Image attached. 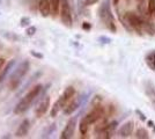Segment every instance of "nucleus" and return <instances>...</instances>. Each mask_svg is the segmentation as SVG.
Wrapping results in <instances>:
<instances>
[{
  "label": "nucleus",
  "instance_id": "nucleus-3",
  "mask_svg": "<svg viewBox=\"0 0 155 139\" xmlns=\"http://www.w3.org/2000/svg\"><path fill=\"white\" fill-rule=\"evenodd\" d=\"M29 68H30L29 60H23L12 71L11 75H9V82H8V86H9L11 91H15L20 86V84L22 82L23 78L26 77Z\"/></svg>",
  "mask_w": 155,
  "mask_h": 139
},
{
  "label": "nucleus",
  "instance_id": "nucleus-11",
  "mask_svg": "<svg viewBox=\"0 0 155 139\" xmlns=\"http://www.w3.org/2000/svg\"><path fill=\"white\" fill-rule=\"evenodd\" d=\"M38 12L43 18L50 16L52 13V6L50 0H39L38 1Z\"/></svg>",
  "mask_w": 155,
  "mask_h": 139
},
{
  "label": "nucleus",
  "instance_id": "nucleus-15",
  "mask_svg": "<svg viewBox=\"0 0 155 139\" xmlns=\"http://www.w3.org/2000/svg\"><path fill=\"white\" fill-rule=\"evenodd\" d=\"M145 93H146L148 100L150 101L153 108L155 109V87L152 82H149V81L145 82Z\"/></svg>",
  "mask_w": 155,
  "mask_h": 139
},
{
  "label": "nucleus",
  "instance_id": "nucleus-14",
  "mask_svg": "<svg viewBox=\"0 0 155 139\" xmlns=\"http://www.w3.org/2000/svg\"><path fill=\"white\" fill-rule=\"evenodd\" d=\"M30 121L29 119H25V121H22V123L19 125L18 127V130H16V132H15V136L18 137V138H22V137H26L28 132H29V130H30Z\"/></svg>",
  "mask_w": 155,
  "mask_h": 139
},
{
  "label": "nucleus",
  "instance_id": "nucleus-30",
  "mask_svg": "<svg viewBox=\"0 0 155 139\" xmlns=\"http://www.w3.org/2000/svg\"><path fill=\"white\" fill-rule=\"evenodd\" d=\"M148 125L150 126L152 129H154V130H155V124L153 123V122H152V121H148Z\"/></svg>",
  "mask_w": 155,
  "mask_h": 139
},
{
  "label": "nucleus",
  "instance_id": "nucleus-6",
  "mask_svg": "<svg viewBox=\"0 0 155 139\" xmlns=\"http://www.w3.org/2000/svg\"><path fill=\"white\" fill-rule=\"evenodd\" d=\"M60 20L65 27L71 28L73 26V16H72L71 6L68 0H61L60 5Z\"/></svg>",
  "mask_w": 155,
  "mask_h": 139
},
{
  "label": "nucleus",
  "instance_id": "nucleus-9",
  "mask_svg": "<svg viewBox=\"0 0 155 139\" xmlns=\"http://www.w3.org/2000/svg\"><path fill=\"white\" fill-rule=\"evenodd\" d=\"M75 127H77V117H73L71 118L67 124L65 125L64 130L61 131L60 134V138L61 139H71L73 137V134L75 132Z\"/></svg>",
  "mask_w": 155,
  "mask_h": 139
},
{
  "label": "nucleus",
  "instance_id": "nucleus-7",
  "mask_svg": "<svg viewBox=\"0 0 155 139\" xmlns=\"http://www.w3.org/2000/svg\"><path fill=\"white\" fill-rule=\"evenodd\" d=\"M125 22L129 25L131 29L136 30L138 34L142 33V19L140 16H138L137 14L129 12L125 14Z\"/></svg>",
  "mask_w": 155,
  "mask_h": 139
},
{
  "label": "nucleus",
  "instance_id": "nucleus-20",
  "mask_svg": "<svg viewBox=\"0 0 155 139\" xmlns=\"http://www.w3.org/2000/svg\"><path fill=\"white\" fill-rule=\"evenodd\" d=\"M148 13L155 16V0H148Z\"/></svg>",
  "mask_w": 155,
  "mask_h": 139
},
{
  "label": "nucleus",
  "instance_id": "nucleus-8",
  "mask_svg": "<svg viewBox=\"0 0 155 139\" xmlns=\"http://www.w3.org/2000/svg\"><path fill=\"white\" fill-rule=\"evenodd\" d=\"M50 101H51V99H50L49 95H44L42 99L39 100L37 106L35 108V115H36V117H42V116L45 115L46 111L50 108Z\"/></svg>",
  "mask_w": 155,
  "mask_h": 139
},
{
  "label": "nucleus",
  "instance_id": "nucleus-23",
  "mask_svg": "<svg viewBox=\"0 0 155 139\" xmlns=\"http://www.w3.org/2000/svg\"><path fill=\"white\" fill-rule=\"evenodd\" d=\"M1 34L2 35H5L6 37H8V38H11V40L13 41H19V36L18 35H15V34L13 33H8V31H1Z\"/></svg>",
  "mask_w": 155,
  "mask_h": 139
},
{
  "label": "nucleus",
  "instance_id": "nucleus-24",
  "mask_svg": "<svg viewBox=\"0 0 155 139\" xmlns=\"http://www.w3.org/2000/svg\"><path fill=\"white\" fill-rule=\"evenodd\" d=\"M31 23V21H30V19L28 18V16H23L21 20H20V26L21 27H27L29 26Z\"/></svg>",
  "mask_w": 155,
  "mask_h": 139
},
{
  "label": "nucleus",
  "instance_id": "nucleus-22",
  "mask_svg": "<svg viewBox=\"0 0 155 139\" xmlns=\"http://www.w3.org/2000/svg\"><path fill=\"white\" fill-rule=\"evenodd\" d=\"M36 31H37V28L35 26H31V27H28L26 29V34L27 36H29V37H31V36H34L35 34H36Z\"/></svg>",
  "mask_w": 155,
  "mask_h": 139
},
{
  "label": "nucleus",
  "instance_id": "nucleus-19",
  "mask_svg": "<svg viewBox=\"0 0 155 139\" xmlns=\"http://www.w3.org/2000/svg\"><path fill=\"white\" fill-rule=\"evenodd\" d=\"M149 136H148V132H147V130H145L143 127H140V129H138L136 132V138H139V139H147Z\"/></svg>",
  "mask_w": 155,
  "mask_h": 139
},
{
  "label": "nucleus",
  "instance_id": "nucleus-25",
  "mask_svg": "<svg viewBox=\"0 0 155 139\" xmlns=\"http://www.w3.org/2000/svg\"><path fill=\"white\" fill-rule=\"evenodd\" d=\"M38 1L39 0H30V9H32V12H36V9H38Z\"/></svg>",
  "mask_w": 155,
  "mask_h": 139
},
{
  "label": "nucleus",
  "instance_id": "nucleus-1",
  "mask_svg": "<svg viewBox=\"0 0 155 139\" xmlns=\"http://www.w3.org/2000/svg\"><path fill=\"white\" fill-rule=\"evenodd\" d=\"M43 92V86L42 85H36L32 88H30L26 95L20 100L18 102V104L14 108V114L15 115H22L25 114L31 107V104L36 101L37 98H39V95Z\"/></svg>",
  "mask_w": 155,
  "mask_h": 139
},
{
  "label": "nucleus",
  "instance_id": "nucleus-10",
  "mask_svg": "<svg viewBox=\"0 0 155 139\" xmlns=\"http://www.w3.org/2000/svg\"><path fill=\"white\" fill-rule=\"evenodd\" d=\"M84 96H79V98H75V99H72L71 101H70V103L65 107L64 110H63L64 115H66V116L72 115L75 110H78V109L80 108V106H81L82 102H84Z\"/></svg>",
  "mask_w": 155,
  "mask_h": 139
},
{
  "label": "nucleus",
  "instance_id": "nucleus-5",
  "mask_svg": "<svg viewBox=\"0 0 155 139\" xmlns=\"http://www.w3.org/2000/svg\"><path fill=\"white\" fill-rule=\"evenodd\" d=\"M74 95H75V89H74V87L68 86L64 92H63V94L59 96L58 100L53 103L51 110H50V116H51V117H56L61 110H64V108L70 103V101L74 98Z\"/></svg>",
  "mask_w": 155,
  "mask_h": 139
},
{
  "label": "nucleus",
  "instance_id": "nucleus-32",
  "mask_svg": "<svg viewBox=\"0 0 155 139\" xmlns=\"http://www.w3.org/2000/svg\"><path fill=\"white\" fill-rule=\"evenodd\" d=\"M1 4H2V0H0V5H1Z\"/></svg>",
  "mask_w": 155,
  "mask_h": 139
},
{
  "label": "nucleus",
  "instance_id": "nucleus-4",
  "mask_svg": "<svg viewBox=\"0 0 155 139\" xmlns=\"http://www.w3.org/2000/svg\"><path fill=\"white\" fill-rule=\"evenodd\" d=\"M98 16H100L101 21L103 22L104 26L107 27L111 33H116V21H115V16L111 11L109 0H103L101 2L100 8H98Z\"/></svg>",
  "mask_w": 155,
  "mask_h": 139
},
{
  "label": "nucleus",
  "instance_id": "nucleus-28",
  "mask_svg": "<svg viewBox=\"0 0 155 139\" xmlns=\"http://www.w3.org/2000/svg\"><path fill=\"white\" fill-rule=\"evenodd\" d=\"M5 63H6V59H5V58H0V71L4 68V66H5Z\"/></svg>",
  "mask_w": 155,
  "mask_h": 139
},
{
  "label": "nucleus",
  "instance_id": "nucleus-27",
  "mask_svg": "<svg viewBox=\"0 0 155 139\" xmlns=\"http://www.w3.org/2000/svg\"><path fill=\"white\" fill-rule=\"evenodd\" d=\"M136 114H138V115H139V118L141 119V121H143V122L146 121V116H145V115H143V114H142L139 109H137V110H136Z\"/></svg>",
  "mask_w": 155,
  "mask_h": 139
},
{
  "label": "nucleus",
  "instance_id": "nucleus-16",
  "mask_svg": "<svg viewBox=\"0 0 155 139\" xmlns=\"http://www.w3.org/2000/svg\"><path fill=\"white\" fill-rule=\"evenodd\" d=\"M142 19V33H146L153 36L155 35V26L154 23L150 20H148L147 18H141Z\"/></svg>",
  "mask_w": 155,
  "mask_h": 139
},
{
  "label": "nucleus",
  "instance_id": "nucleus-17",
  "mask_svg": "<svg viewBox=\"0 0 155 139\" xmlns=\"http://www.w3.org/2000/svg\"><path fill=\"white\" fill-rule=\"evenodd\" d=\"M145 61L152 71H155V51H150L149 53H147L145 57Z\"/></svg>",
  "mask_w": 155,
  "mask_h": 139
},
{
  "label": "nucleus",
  "instance_id": "nucleus-12",
  "mask_svg": "<svg viewBox=\"0 0 155 139\" xmlns=\"http://www.w3.org/2000/svg\"><path fill=\"white\" fill-rule=\"evenodd\" d=\"M133 129H134V123L132 121L126 122L120 126V129L118 131V136L120 138H129L130 136L133 133Z\"/></svg>",
  "mask_w": 155,
  "mask_h": 139
},
{
  "label": "nucleus",
  "instance_id": "nucleus-21",
  "mask_svg": "<svg viewBox=\"0 0 155 139\" xmlns=\"http://www.w3.org/2000/svg\"><path fill=\"white\" fill-rule=\"evenodd\" d=\"M54 129H56V126H54V124H52L51 125V129H50V126L46 129V131L44 133H43V136H42V138H49L50 136L52 134V132L54 131Z\"/></svg>",
  "mask_w": 155,
  "mask_h": 139
},
{
  "label": "nucleus",
  "instance_id": "nucleus-26",
  "mask_svg": "<svg viewBox=\"0 0 155 139\" xmlns=\"http://www.w3.org/2000/svg\"><path fill=\"white\" fill-rule=\"evenodd\" d=\"M30 55H31V56H34V57H36V58H39V59H42V58L44 57L42 53H37L36 51H34V50H32V51H30Z\"/></svg>",
  "mask_w": 155,
  "mask_h": 139
},
{
  "label": "nucleus",
  "instance_id": "nucleus-29",
  "mask_svg": "<svg viewBox=\"0 0 155 139\" xmlns=\"http://www.w3.org/2000/svg\"><path fill=\"white\" fill-rule=\"evenodd\" d=\"M91 25H89V23H88V22H84V25H82V28H84V30H89V29H91Z\"/></svg>",
  "mask_w": 155,
  "mask_h": 139
},
{
  "label": "nucleus",
  "instance_id": "nucleus-2",
  "mask_svg": "<svg viewBox=\"0 0 155 139\" xmlns=\"http://www.w3.org/2000/svg\"><path fill=\"white\" fill-rule=\"evenodd\" d=\"M104 115V109L101 106H95L93 108V110L89 111L86 116H84L81 121H80V124H79V130H80V133L81 134H87L88 133V130H89V126L94 123H96L97 121L103 117Z\"/></svg>",
  "mask_w": 155,
  "mask_h": 139
},
{
  "label": "nucleus",
  "instance_id": "nucleus-31",
  "mask_svg": "<svg viewBox=\"0 0 155 139\" xmlns=\"http://www.w3.org/2000/svg\"><path fill=\"white\" fill-rule=\"evenodd\" d=\"M138 1H139V2H142V1H143V0H138Z\"/></svg>",
  "mask_w": 155,
  "mask_h": 139
},
{
  "label": "nucleus",
  "instance_id": "nucleus-18",
  "mask_svg": "<svg viewBox=\"0 0 155 139\" xmlns=\"http://www.w3.org/2000/svg\"><path fill=\"white\" fill-rule=\"evenodd\" d=\"M52 6V15L56 16L60 11V5H61V0H50Z\"/></svg>",
  "mask_w": 155,
  "mask_h": 139
},
{
  "label": "nucleus",
  "instance_id": "nucleus-13",
  "mask_svg": "<svg viewBox=\"0 0 155 139\" xmlns=\"http://www.w3.org/2000/svg\"><path fill=\"white\" fill-rule=\"evenodd\" d=\"M15 64H16V60L12 59V60H9L6 65L4 66L2 71L0 72V84H1V82H4V81L7 79V77H8V75L12 73V71L14 70Z\"/></svg>",
  "mask_w": 155,
  "mask_h": 139
}]
</instances>
